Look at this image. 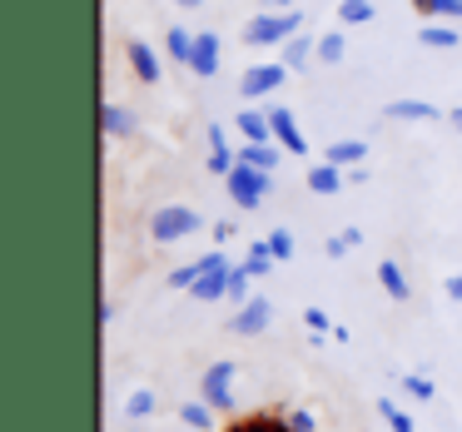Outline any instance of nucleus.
Masks as SVG:
<instances>
[{"mask_svg":"<svg viewBox=\"0 0 462 432\" xmlns=\"http://www.w3.org/2000/svg\"><path fill=\"white\" fill-rule=\"evenodd\" d=\"M303 31V15L299 11H263L244 25V41L249 45H283Z\"/></svg>","mask_w":462,"mask_h":432,"instance_id":"1","label":"nucleus"},{"mask_svg":"<svg viewBox=\"0 0 462 432\" xmlns=\"http://www.w3.org/2000/svg\"><path fill=\"white\" fill-rule=\"evenodd\" d=\"M224 184H229V199L239 204V209H259L263 194H269V170H254V164H234V174H224Z\"/></svg>","mask_w":462,"mask_h":432,"instance_id":"2","label":"nucleus"},{"mask_svg":"<svg viewBox=\"0 0 462 432\" xmlns=\"http://www.w3.org/2000/svg\"><path fill=\"white\" fill-rule=\"evenodd\" d=\"M194 229H199V214H194L189 204H164V209H154V219H150V234L160 244H180V239H189Z\"/></svg>","mask_w":462,"mask_h":432,"instance_id":"3","label":"nucleus"},{"mask_svg":"<svg viewBox=\"0 0 462 432\" xmlns=\"http://www.w3.org/2000/svg\"><path fill=\"white\" fill-rule=\"evenodd\" d=\"M289 65L283 60H263V65H249V70L239 75V95L244 100H263V95H279L283 80H289Z\"/></svg>","mask_w":462,"mask_h":432,"instance_id":"4","label":"nucleus"},{"mask_svg":"<svg viewBox=\"0 0 462 432\" xmlns=\"http://www.w3.org/2000/svg\"><path fill=\"white\" fill-rule=\"evenodd\" d=\"M234 378H239V368L234 363H209L199 378V398L209 402L214 412H229L234 408Z\"/></svg>","mask_w":462,"mask_h":432,"instance_id":"5","label":"nucleus"},{"mask_svg":"<svg viewBox=\"0 0 462 432\" xmlns=\"http://www.w3.org/2000/svg\"><path fill=\"white\" fill-rule=\"evenodd\" d=\"M269 318H273V303L269 299H249V303H239V313L229 318V328L239 333V338H254V333L269 328Z\"/></svg>","mask_w":462,"mask_h":432,"instance_id":"6","label":"nucleus"},{"mask_svg":"<svg viewBox=\"0 0 462 432\" xmlns=\"http://www.w3.org/2000/svg\"><path fill=\"white\" fill-rule=\"evenodd\" d=\"M269 115V124H273V140L283 144L289 154H309V140L299 134V120H293V110H283V105H273V110H263Z\"/></svg>","mask_w":462,"mask_h":432,"instance_id":"7","label":"nucleus"},{"mask_svg":"<svg viewBox=\"0 0 462 432\" xmlns=\"http://www.w3.org/2000/svg\"><path fill=\"white\" fill-rule=\"evenodd\" d=\"M189 70L199 75V80H214V75H219V35H214V31H199V35H194Z\"/></svg>","mask_w":462,"mask_h":432,"instance_id":"8","label":"nucleus"},{"mask_svg":"<svg viewBox=\"0 0 462 432\" xmlns=\"http://www.w3.org/2000/svg\"><path fill=\"white\" fill-rule=\"evenodd\" d=\"M383 115L388 120H408V124H438L442 120V110L428 100H393V105H383Z\"/></svg>","mask_w":462,"mask_h":432,"instance_id":"9","label":"nucleus"},{"mask_svg":"<svg viewBox=\"0 0 462 432\" xmlns=\"http://www.w3.org/2000/svg\"><path fill=\"white\" fill-rule=\"evenodd\" d=\"M125 55H130L134 80H140V85H160V55H154L150 45H144V41H130V45H125Z\"/></svg>","mask_w":462,"mask_h":432,"instance_id":"10","label":"nucleus"},{"mask_svg":"<svg viewBox=\"0 0 462 432\" xmlns=\"http://www.w3.org/2000/svg\"><path fill=\"white\" fill-rule=\"evenodd\" d=\"M234 164H239V150H229L224 124H209V170L214 174H234Z\"/></svg>","mask_w":462,"mask_h":432,"instance_id":"11","label":"nucleus"},{"mask_svg":"<svg viewBox=\"0 0 462 432\" xmlns=\"http://www.w3.org/2000/svg\"><path fill=\"white\" fill-rule=\"evenodd\" d=\"M100 130H105V140H125V134H134V115L125 110V105L105 100L100 105Z\"/></svg>","mask_w":462,"mask_h":432,"instance_id":"12","label":"nucleus"},{"mask_svg":"<svg viewBox=\"0 0 462 432\" xmlns=\"http://www.w3.org/2000/svg\"><path fill=\"white\" fill-rule=\"evenodd\" d=\"M343 184H348V170H338V164H328V160L309 170V189L313 194H338Z\"/></svg>","mask_w":462,"mask_h":432,"instance_id":"13","label":"nucleus"},{"mask_svg":"<svg viewBox=\"0 0 462 432\" xmlns=\"http://www.w3.org/2000/svg\"><path fill=\"white\" fill-rule=\"evenodd\" d=\"M363 154H368V144H363V140H333L328 150H323V160L338 164V170H358Z\"/></svg>","mask_w":462,"mask_h":432,"instance_id":"14","label":"nucleus"},{"mask_svg":"<svg viewBox=\"0 0 462 432\" xmlns=\"http://www.w3.org/2000/svg\"><path fill=\"white\" fill-rule=\"evenodd\" d=\"M378 283H383V293H388L393 303H408L412 289H408V273L398 269V259H383L378 263Z\"/></svg>","mask_w":462,"mask_h":432,"instance_id":"15","label":"nucleus"},{"mask_svg":"<svg viewBox=\"0 0 462 432\" xmlns=\"http://www.w3.org/2000/svg\"><path fill=\"white\" fill-rule=\"evenodd\" d=\"M239 134H244V144H269V140H273L269 115H259V110H239Z\"/></svg>","mask_w":462,"mask_h":432,"instance_id":"16","label":"nucleus"},{"mask_svg":"<svg viewBox=\"0 0 462 432\" xmlns=\"http://www.w3.org/2000/svg\"><path fill=\"white\" fill-rule=\"evenodd\" d=\"M279 55H283V65H289V70H303V65L319 55V41H309V35H293V41L279 45Z\"/></svg>","mask_w":462,"mask_h":432,"instance_id":"17","label":"nucleus"},{"mask_svg":"<svg viewBox=\"0 0 462 432\" xmlns=\"http://www.w3.org/2000/svg\"><path fill=\"white\" fill-rule=\"evenodd\" d=\"M180 422H184V427H194V432H209L214 427V408H209V402H180Z\"/></svg>","mask_w":462,"mask_h":432,"instance_id":"18","label":"nucleus"},{"mask_svg":"<svg viewBox=\"0 0 462 432\" xmlns=\"http://www.w3.org/2000/svg\"><path fill=\"white\" fill-rule=\"evenodd\" d=\"M239 160L244 164H254V170H279V150L273 144H239Z\"/></svg>","mask_w":462,"mask_h":432,"instance_id":"19","label":"nucleus"},{"mask_svg":"<svg viewBox=\"0 0 462 432\" xmlns=\"http://www.w3.org/2000/svg\"><path fill=\"white\" fill-rule=\"evenodd\" d=\"M164 51H170V60L189 65V55H194V35L184 31V25H170V35H164Z\"/></svg>","mask_w":462,"mask_h":432,"instance_id":"20","label":"nucleus"},{"mask_svg":"<svg viewBox=\"0 0 462 432\" xmlns=\"http://www.w3.org/2000/svg\"><path fill=\"white\" fill-rule=\"evenodd\" d=\"M249 283H254V273L244 269V263H234L229 279H224V299H229V303H249Z\"/></svg>","mask_w":462,"mask_h":432,"instance_id":"21","label":"nucleus"},{"mask_svg":"<svg viewBox=\"0 0 462 432\" xmlns=\"http://www.w3.org/2000/svg\"><path fill=\"white\" fill-rule=\"evenodd\" d=\"M154 402H160V398H154V388H134L130 398H125V418H130V422H144V418L154 412Z\"/></svg>","mask_w":462,"mask_h":432,"instance_id":"22","label":"nucleus"},{"mask_svg":"<svg viewBox=\"0 0 462 432\" xmlns=\"http://www.w3.org/2000/svg\"><path fill=\"white\" fill-rule=\"evenodd\" d=\"M373 15H378L373 11V0H338V21L343 25H368Z\"/></svg>","mask_w":462,"mask_h":432,"instance_id":"23","label":"nucleus"},{"mask_svg":"<svg viewBox=\"0 0 462 432\" xmlns=\"http://www.w3.org/2000/svg\"><path fill=\"white\" fill-rule=\"evenodd\" d=\"M418 41L428 45V51H452V45H457L462 35H457V31H448V25H422Z\"/></svg>","mask_w":462,"mask_h":432,"instance_id":"24","label":"nucleus"},{"mask_svg":"<svg viewBox=\"0 0 462 432\" xmlns=\"http://www.w3.org/2000/svg\"><path fill=\"white\" fill-rule=\"evenodd\" d=\"M398 388L408 392V398H418V402L438 398V382H432V378H422V372H402V378H398Z\"/></svg>","mask_w":462,"mask_h":432,"instance_id":"25","label":"nucleus"},{"mask_svg":"<svg viewBox=\"0 0 462 432\" xmlns=\"http://www.w3.org/2000/svg\"><path fill=\"white\" fill-rule=\"evenodd\" d=\"M273 263H279V259H273V249H269V244H249V259H244V269H249L254 279L273 273Z\"/></svg>","mask_w":462,"mask_h":432,"instance_id":"26","label":"nucleus"},{"mask_svg":"<svg viewBox=\"0 0 462 432\" xmlns=\"http://www.w3.org/2000/svg\"><path fill=\"white\" fill-rule=\"evenodd\" d=\"M343 55H348V41H343V31L319 35V60H323V65H338Z\"/></svg>","mask_w":462,"mask_h":432,"instance_id":"27","label":"nucleus"},{"mask_svg":"<svg viewBox=\"0 0 462 432\" xmlns=\"http://www.w3.org/2000/svg\"><path fill=\"white\" fill-rule=\"evenodd\" d=\"M378 412H383V422H388L393 432H418V427H412V418H408V412H402L393 398H378Z\"/></svg>","mask_w":462,"mask_h":432,"instance_id":"28","label":"nucleus"},{"mask_svg":"<svg viewBox=\"0 0 462 432\" xmlns=\"http://www.w3.org/2000/svg\"><path fill=\"white\" fill-rule=\"evenodd\" d=\"M224 279H229V269H224V273H204V279L194 283V299H199V303H214V299H224Z\"/></svg>","mask_w":462,"mask_h":432,"instance_id":"29","label":"nucleus"},{"mask_svg":"<svg viewBox=\"0 0 462 432\" xmlns=\"http://www.w3.org/2000/svg\"><path fill=\"white\" fill-rule=\"evenodd\" d=\"M422 15H442V21H462V0H418Z\"/></svg>","mask_w":462,"mask_h":432,"instance_id":"30","label":"nucleus"},{"mask_svg":"<svg viewBox=\"0 0 462 432\" xmlns=\"http://www.w3.org/2000/svg\"><path fill=\"white\" fill-rule=\"evenodd\" d=\"M263 244L273 249V259H279V263H289V259H293V234H289V229H273Z\"/></svg>","mask_w":462,"mask_h":432,"instance_id":"31","label":"nucleus"},{"mask_svg":"<svg viewBox=\"0 0 462 432\" xmlns=\"http://www.w3.org/2000/svg\"><path fill=\"white\" fill-rule=\"evenodd\" d=\"M199 259H194V263H184V269H174L170 273V289H194V283H199Z\"/></svg>","mask_w":462,"mask_h":432,"instance_id":"32","label":"nucleus"},{"mask_svg":"<svg viewBox=\"0 0 462 432\" xmlns=\"http://www.w3.org/2000/svg\"><path fill=\"white\" fill-rule=\"evenodd\" d=\"M303 328L319 333V338H323V333H333V318H328L323 308H303Z\"/></svg>","mask_w":462,"mask_h":432,"instance_id":"33","label":"nucleus"},{"mask_svg":"<svg viewBox=\"0 0 462 432\" xmlns=\"http://www.w3.org/2000/svg\"><path fill=\"white\" fill-rule=\"evenodd\" d=\"M289 432H319V422H313V412H309V408L289 412Z\"/></svg>","mask_w":462,"mask_h":432,"instance_id":"34","label":"nucleus"},{"mask_svg":"<svg viewBox=\"0 0 462 432\" xmlns=\"http://www.w3.org/2000/svg\"><path fill=\"white\" fill-rule=\"evenodd\" d=\"M442 293H448L452 303H462V273H448V279H442Z\"/></svg>","mask_w":462,"mask_h":432,"instance_id":"35","label":"nucleus"},{"mask_svg":"<svg viewBox=\"0 0 462 432\" xmlns=\"http://www.w3.org/2000/svg\"><path fill=\"white\" fill-rule=\"evenodd\" d=\"M115 318H120V303H115V299H105V303H100V323H105V328H110Z\"/></svg>","mask_w":462,"mask_h":432,"instance_id":"36","label":"nucleus"},{"mask_svg":"<svg viewBox=\"0 0 462 432\" xmlns=\"http://www.w3.org/2000/svg\"><path fill=\"white\" fill-rule=\"evenodd\" d=\"M234 234H239V229H234L229 219H224V224H214V239H219V244H224V239H234Z\"/></svg>","mask_w":462,"mask_h":432,"instance_id":"37","label":"nucleus"},{"mask_svg":"<svg viewBox=\"0 0 462 432\" xmlns=\"http://www.w3.org/2000/svg\"><path fill=\"white\" fill-rule=\"evenodd\" d=\"M343 239H348V249H358V244H363V229H358V224H348V229H343Z\"/></svg>","mask_w":462,"mask_h":432,"instance_id":"38","label":"nucleus"},{"mask_svg":"<svg viewBox=\"0 0 462 432\" xmlns=\"http://www.w3.org/2000/svg\"><path fill=\"white\" fill-rule=\"evenodd\" d=\"M328 253H333V259H343V253H348V239H343V234H338V239H328Z\"/></svg>","mask_w":462,"mask_h":432,"instance_id":"39","label":"nucleus"},{"mask_svg":"<svg viewBox=\"0 0 462 432\" xmlns=\"http://www.w3.org/2000/svg\"><path fill=\"white\" fill-rule=\"evenodd\" d=\"M263 5H269V11H293L289 0H263Z\"/></svg>","mask_w":462,"mask_h":432,"instance_id":"40","label":"nucleus"},{"mask_svg":"<svg viewBox=\"0 0 462 432\" xmlns=\"http://www.w3.org/2000/svg\"><path fill=\"white\" fill-rule=\"evenodd\" d=\"M174 5H189V11H194V5H204V0H174Z\"/></svg>","mask_w":462,"mask_h":432,"instance_id":"41","label":"nucleus"},{"mask_svg":"<svg viewBox=\"0 0 462 432\" xmlns=\"http://www.w3.org/2000/svg\"><path fill=\"white\" fill-rule=\"evenodd\" d=\"M452 124H457V130H462V110H452Z\"/></svg>","mask_w":462,"mask_h":432,"instance_id":"42","label":"nucleus"},{"mask_svg":"<svg viewBox=\"0 0 462 432\" xmlns=\"http://www.w3.org/2000/svg\"><path fill=\"white\" fill-rule=\"evenodd\" d=\"M134 432H140V427H134Z\"/></svg>","mask_w":462,"mask_h":432,"instance_id":"43","label":"nucleus"}]
</instances>
